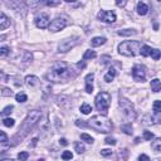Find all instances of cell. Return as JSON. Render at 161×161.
<instances>
[{"label":"cell","instance_id":"c3c4849f","mask_svg":"<svg viewBox=\"0 0 161 161\" xmlns=\"http://www.w3.org/2000/svg\"><path fill=\"white\" fill-rule=\"evenodd\" d=\"M116 4L118 5V7H123V5H125V4H126V1H117Z\"/></svg>","mask_w":161,"mask_h":161},{"label":"cell","instance_id":"277c9868","mask_svg":"<svg viewBox=\"0 0 161 161\" xmlns=\"http://www.w3.org/2000/svg\"><path fill=\"white\" fill-rule=\"evenodd\" d=\"M141 52V43L137 40H127L118 45V53L126 57H135Z\"/></svg>","mask_w":161,"mask_h":161},{"label":"cell","instance_id":"bcb514c9","mask_svg":"<svg viewBox=\"0 0 161 161\" xmlns=\"http://www.w3.org/2000/svg\"><path fill=\"white\" fill-rule=\"evenodd\" d=\"M59 144L63 145V146H67L68 145V141L65 140V139H61V140H59Z\"/></svg>","mask_w":161,"mask_h":161},{"label":"cell","instance_id":"b9f144b4","mask_svg":"<svg viewBox=\"0 0 161 161\" xmlns=\"http://www.w3.org/2000/svg\"><path fill=\"white\" fill-rule=\"evenodd\" d=\"M139 161H150V157H148L147 155H145V154H141L140 157H139Z\"/></svg>","mask_w":161,"mask_h":161},{"label":"cell","instance_id":"d6986e66","mask_svg":"<svg viewBox=\"0 0 161 161\" xmlns=\"http://www.w3.org/2000/svg\"><path fill=\"white\" fill-rule=\"evenodd\" d=\"M137 32L135 29H125V30H120L117 34L121 35V37H131V35H135Z\"/></svg>","mask_w":161,"mask_h":161},{"label":"cell","instance_id":"4316f807","mask_svg":"<svg viewBox=\"0 0 161 161\" xmlns=\"http://www.w3.org/2000/svg\"><path fill=\"white\" fill-rule=\"evenodd\" d=\"M14 123H15V121L13 120V118H4L3 120V125L7 127H13Z\"/></svg>","mask_w":161,"mask_h":161},{"label":"cell","instance_id":"4fadbf2b","mask_svg":"<svg viewBox=\"0 0 161 161\" xmlns=\"http://www.w3.org/2000/svg\"><path fill=\"white\" fill-rule=\"evenodd\" d=\"M25 85L28 87H37L39 85V78L35 76H27L25 77Z\"/></svg>","mask_w":161,"mask_h":161},{"label":"cell","instance_id":"f907efd6","mask_svg":"<svg viewBox=\"0 0 161 161\" xmlns=\"http://www.w3.org/2000/svg\"><path fill=\"white\" fill-rule=\"evenodd\" d=\"M1 161H13V160H11V159H3Z\"/></svg>","mask_w":161,"mask_h":161},{"label":"cell","instance_id":"8fae6325","mask_svg":"<svg viewBox=\"0 0 161 161\" xmlns=\"http://www.w3.org/2000/svg\"><path fill=\"white\" fill-rule=\"evenodd\" d=\"M35 24H37L38 28L40 29H45L47 27L49 28V16L48 14H45V13H40L38 14L37 16H35Z\"/></svg>","mask_w":161,"mask_h":161},{"label":"cell","instance_id":"5bb4252c","mask_svg":"<svg viewBox=\"0 0 161 161\" xmlns=\"http://www.w3.org/2000/svg\"><path fill=\"white\" fill-rule=\"evenodd\" d=\"M10 25V19L4 13L0 14V30H5Z\"/></svg>","mask_w":161,"mask_h":161},{"label":"cell","instance_id":"6da1fadb","mask_svg":"<svg viewBox=\"0 0 161 161\" xmlns=\"http://www.w3.org/2000/svg\"><path fill=\"white\" fill-rule=\"evenodd\" d=\"M40 117H42V111H39V110H33L29 112L27 118L22 125V127L19 128V132L15 136V140H19V139L22 140L23 137H25L33 130L35 125H37V122L40 120Z\"/></svg>","mask_w":161,"mask_h":161},{"label":"cell","instance_id":"603a6c76","mask_svg":"<svg viewBox=\"0 0 161 161\" xmlns=\"http://www.w3.org/2000/svg\"><path fill=\"white\" fill-rule=\"evenodd\" d=\"M74 148H76V151L78 154H83V152H85V150H86V147H85V145H83L82 142H76Z\"/></svg>","mask_w":161,"mask_h":161},{"label":"cell","instance_id":"ee69618b","mask_svg":"<svg viewBox=\"0 0 161 161\" xmlns=\"http://www.w3.org/2000/svg\"><path fill=\"white\" fill-rule=\"evenodd\" d=\"M86 92L87 93H92L93 92V86L92 85H86Z\"/></svg>","mask_w":161,"mask_h":161},{"label":"cell","instance_id":"9a60e30c","mask_svg":"<svg viewBox=\"0 0 161 161\" xmlns=\"http://www.w3.org/2000/svg\"><path fill=\"white\" fill-rule=\"evenodd\" d=\"M116 74H117V70H116L115 68H110V69H108V72H107V74L105 76V82H107V83L112 82L113 79H115Z\"/></svg>","mask_w":161,"mask_h":161},{"label":"cell","instance_id":"ab89813d","mask_svg":"<svg viewBox=\"0 0 161 161\" xmlns=\"http://www.w3.org/2000/svg\"><path fill=\"white\" fill-rule=\"evenodd\" d=\"M105 142L107 145H116V140L112 139V137H107V139L105 140Z\"/></svg>","mask_w":161,"mask_h":161},{"label":"cell","instance_id":"44dd1931","mask_svg":"<svg viewBox=\"0 0 161 161\" xmlns=\"http://www.w3.org/2000/svg\"><path fill=\"white\" fill-rule=\"evenodd\" d=\"M151 47H148V45H142V48H141V56L142 57H147V56H151Z\"/></svg>","mask_w":161,"mask_h":161},{"label":"cell","instance_id":"ac0fdd59","mask_svg":"<svg viewBox=\"0 0 161 161\" xmlns=\"http://www.w3.org/2000/svg\"><path fill=\"white\" fill-rule=\"evenodd\" d=\"M151 89L154 92H159L161 89V81L159 78H155L151 81Z\"/></svg>","mask_w":161,"mask_h":161},{"label":"cell","instance_id":"30bf717a","mask_svg":"<svg viewBox=\"0 0 161 161\" xmlns=\"http://www.w3.org/2000/svg\"><path fill=\"white\" fill-rule=\"evenodd\" d=\"M132 77H134L135 81H139V82L145 81V78H146V70H145V68L142 67V65H140V64L135 65V67L132 68Z\"/></svg>","mask_w":161,"mask_h":161},{"label":"cell","instance_id":"4dcf8cb0","mask_svg":"<svg viewBox=\"0 0 161 161\" xmlns=\"http://www.w3.org/2000/svg\"><path fill=\"white\" fill-rule=\"evenodd\" d=\"M73 157V154L70 152V151H64L63 154H62V159L63 160H70Z\"/></svg>","mask_w":161,"mask_h":161},{"label":"cell","instance_id":"ba28073f","mask_svg":"<svg viewBox=\"0 0 161 161\" xmlns=\"http://www.w3.org/2000/svg\"><path fill=\"white\" fill-rule=\"evenodd\" d=\"M97 16L101 22L108 23V24L115 23V20H116V14H115V11H112V10H101Z\"/></svg>","mask_w":161,"mask_h":161},{"label":"cell","instance_id":"cb8c5ba5","mask_svg":"<svg viewBox=\"0 0 161 161\" xmlns=\"http://www.w3.org/2000/svg\"><path fill=\"white\" fill-rule=\"evenodd\" d=\"M15 98H16V101L18 102H22V103H24V102H27V99H28V97H27V94L25 93H23V92H20V93H18L16 96H15Z\"/></svg>","mask_w":161,"mask_h":161},{"label":"cell","instance_id":"f546056e","mask_svg":"<svg viewBox=\"0 0 161 161\" xmlns=\"http://www.w3.org/2000/svg\"><path fill=\"white\" fill-rule=\"evenodd\" d=\"M160 56H161V53H160L159 49H152V52H151V57L155 59V61H159V59H160Z\"/></svg>","mask_w":161,"mask_h":161},{"label":"cell","instance_id":"816d5d0a","mask_svg":"<svg viewBox=\"0 0 161 161\" xmlns=\"http://www.w3.org/2000/svg\"><path fill=\"white\" fill-rule=\"evenodd\" d=\"M38 161H44V160H38Z\"/></svg>","mask_w":161,"mask_h":161},{"label":"cell","instance_id":"d590c367","mask_svg":"<svg viewBox=\"0 0 161 161\" xmlns=\"http://www.w3.org/2000/svg\"><path fill=\"white\" fill-rule=\"evenodd\" d=\"M144 139L145 140H151V139H154V134L152 132H150V131H144Z\"/></svg>","mask_w":161,"mask_h":161},{"label":"cell","instance_id":"7402d4cb","mask_svg":"<svg viewBox=\"0 0 161 161\" xmlns=\"http://www.w3.org/2000/svg\"><path fill=\"white\" fill-rule=\"evenodd\" d=\"M91 111H92V107L88 103H85V105L81 106V112L83 113V115H88V113H91Z\"/></svg>","mask_w":161,"mask_h":161},{"label":"cell","instance_id":"7a4b0ae2","mask_svg":"<svg viewBox=\"0 0 161 161\" xmlns=\"http://www.w3.org/2000/svg\"><path fill=\"white\" fill-rule=\"evenodd\" d=\"M69 76H70L69 65L65 62H58L52 67L47 78L52 82H61L63 79L69 78Z\"/></svg>","mask_w":161,"mask_h":161},{"label":"cell","instance_id":"d6a6232c","mask_svg":"<svg viewBox=\"0 0 161 161\" xmlns=\"http://www.w3.org/2000/svg\"><path fill=\"white\" fill-rule=\"evenodd\" d=\"M13 108H14L13 106H8V107H5L4 111L1 112V116H3V117H5L7 115H9V113H11V110H13Z\"/></svg>","mask_w":161,"mask_h":161},{"label":"cell","instance_id":"8992f818","mask_svg":"<svg viewBox=\"0 0 161 161\" xmlns=\"http://www.w3.org/2000/svg\"><path fill=\"white\" fill-rule=\"evenodd\" d=\"M118 105H120V107H121V111L123 113V116L126 117L128 121H134L136 118V112L134 110L132 103H131L130 101L126 99V98H120Z\"/></svg>","mask_w":161,"mask_h":161},{"label":"cell","instance_id":"1f68e13d","mask_svg":"<svg viewBox=\"0 0 161 161\" xmlns=\"http://www.w3.org/2000/svg\"><path fill=\"white\" fill-rule=\"evenodd\" d=\"M28 157H29V154L27 151H23V152H20L19 155H18V159H19L20 161H25Z\"/></svg>","mask_w":161,"mask_h":161},{"label":"cell","instance_id":"f5cc1de1","mask_svg":"<svg viewBox=\"0 0 161 161\" xmlns=\"http://www.w3.org/2000/svg\"><path fill=\"white\" fill-rule=\"evenodd\" d=\"M160 161H161V160H160Z\"/></svg>","mask_w":161,"mask_h":161},{"label":"cell","instance_id":"ffe728a7","mask_svg":"<svg viewBox=\"0 0 161 161\" xmlns=\"http://www.w3.org/2000/svg\"><path fill=\"white\" fill-rule=\"evenodd\" d=\"M151 148L154 151H161V139H156L151 142Z\"/></svg>","mask_w":161,"mask_h":161},{"label":"cell","instance_id":"d4e9b609","mask_svg":"<svg viewBox=\"0 0 161 161\" xmlns=\"http://www.w3.org/2000/svg\"><path fill=\"white\" fill-rule=\"evenodd\" d=\"M96 58V52L94 50H86V53L83 54V59H93Z\"/></svg>","mask_w":161,"mask_h":161},{"label":"cell","instance_id":"7c38bea8","mask_svg":"<svg viewBox=\"0 0 161 161\" xmlns=\"http://www.w3.org/2000/svg\"><path fill=\"white\" fill-rule=\"evenodd\" d=\"M161 122V112L160 113H156V115H146L144 117V123L145 125H156Z\"/></svg>","mask_w":161,"mask_h":161},{"label":"cell","instance_id":"8d00e7d4","mask_svg":"<svg viewBox=\"0 0 161 161\" xmlns=\"http://www.w3.org/2000/svg\"><path fill=\"white\" fill-rule=\"evenodd\" d=\"M101 155H102V156H105V157L111 156V155H112V151L110 150V148H103V150H101Z\"/></svg>","mask_w":161,"mask_h":161},{"label":"cell","instance_id":"83f0119b","mask_svg":"<svg viewBox=\"0 0 161 161\" xmlns=\"http://www.w3.org/2000/svg\"><path fill=\"white\" fill-rule=\"evenodd\" d=\"M154 111H155V113H160L161 112V101L160 99H156L154 102Z\"/></svg>","mask_w":161,"mask_h":161},{"label":"cell","instance_id":"5b68a950","mask_svg":"<svg viewBox=\"0 0 161 161\" xmlns=\"http://www.w3.org/2000/svg\"><path fill=\"white\" fill-rule=\"evenodd\" d=\"M94 103H96V108L99 112H102V115H107V111H108L110 105H111V96H110V93L99 92L96 96Z\"/></svg>","mask_w":161,"mask_h":161},{"label":"cell","instance_id":"f6af8a7d","mask_svg":"<svg viewBox=\"0 0 161 161\" xmlns=\"http://www.w3.org/2000/svg\"><path fill=\"white\" fill-rule=\"evenodd\" d=\"M77 68H79V69L86 68V62H78L77 63Z\"/></svg>","mask_w":161,"mask_h":161},{"label":"cell","instance_id":"e0dca14e","mask_svg":"<svg viewBox=\"0 0 161 161\" xmlns=\"http://www.w3.org/2000/svg\"><path fill=\"white\" fill-rule=\"evenodd\" d=\"M106 43V38L105 37H96L91 40V45L92 47H99Z\"/></svg>","mask_w":161,"mask_h":161},{"label":"cell","instance_id":"836d02e7","mask_svg":"<svg viewBox=\"0 0 161 161\" xmlns=\"http://www.w3.org/2000/svg\"><path fill=\"white\" fill-rule=\"evenodd\" d=\"M7 141H8V136L4 131H1V132H0V142H1V144H7Z\"/></svg>","mask_w":161,"mask_h":161},{"label":"cell","instance_id":"74e56055","mask_svg":"<svg viewBox=\"0 0 161 161\" xmlns=\"http://www.w3.org/2000/svg\"><path fill=\"white\" fill-rule=\"evenodd\" d=\"M1 94H3V96H13V91L9 89V88H3Z\"/></svg>","mask_w":161,"mask_h":161},{"label":"cell","instance_id":"f35d334b","mask_svg":"<svg viewBox=\"0 0 161 161\" xmlns=\"http://www.w3.org/2000/svg\"><path fill=\"white\" fill-rule=\"evenodd\" d=\"M8 53H9V48H8V47L4 45V47H1V48H0V56H1V57L7 56Z\"/></svg>","mask_w":161,"mask_h":161},{"label":"cell","instance_id":"f1b7e54d","mask_svg":"<svg viewBox=\"0 0 161 161\" xmlns=\"http://www.w3.org/2000/svg\"><path fill=\"white\" fill-rule=\"evenodd\" d=\"M81 139H82L83 141L88 142V144H92V142H93V137H91V136L87 135V134H82V135H81Z\"/></svg>","mask_w":161,"mask_h":161},{"label":"cell","instance_id":"7dc6e473","mask_svg":"<svg viewBox=\"0 0 161 161\" xmlns=\"http://www.w3.org/2000/svg\"><path fill=\"white\" fill-rule=\"evenodd\" d=\"M37 142H38V139H33V142H32V145H30V146L34 147L35 145H37Z\"/></svg>","mask_w":161,"mask_h":161},{"label":"cell","instance_id":"2e32d148","mask_svg":"<svg viewBox=\"0 0 161 161\" xmlns=\"http://www.w3.org/2000/svg\"><path fill=\"white\" fill-rule=\"evenodd\" d=\"M136 10H137V13H139L140 15H146L147 14V11H148V7L145 4V3H137V8H136Z\"/></svg>","mask_w":161,"mask_h":161},{"label":"cell","instance_id":"e575fe53","mask_svg":"<svg viewBox=\"0 0 161 161\" xmlns=\"http://www.w3.org/2000/svg\"><path fill=\"white\" fill-rule=\"evenodd\" d=\"M93 78H94V74H93V73L87 74V77H86V85H92Z\"/></svg>","mask_w":161,"mask_h":161},{"label":"cell","instance_id":"681fc988","mask_svg":"<svg viewBox=\"0 0 161 161\" xmlns=\"http://www.w3.org/2000/svg\"><path fill=\"white\" fill-rule=\"evenodd\" d=\"M108 59H110V57H102L103 63H107V62H108Z\"/></svg>","mask_w":161,"mask_h":161},{"label":"cell","instance_id":"60d3db41","mask_svg":"<svg viewBox=\"0 0 161 161\" xmlns=\"http://www.w3.org/2000/svg\"><path fill=\"white\" fill-rule=\"evenodd\" d=\"M45 5H48V7H57V5L61 4V1H44Z\"/></svg>","mask_w":161,"mask_h":161},{"label":"cell","instance_id":"9c48e42d","mask_svg":"<svg viewBox=\"0 0 161 161\" xmlns=\"http://www.w3.org/2000/svg\"><path fill=\"white\" fill-rule=\"evenodd\" d=\"M67 27V19L65 18H56L54 20H52L50 25H49V30L50 32H59Z\"/></svg>","mask_w":161,"mask_h":161},{"label":"cell","instance_id":"484cf974","mask_svg":"<svg viewBox=\"0 0 161 161\" xmlns=\"http://www.w3.org/2000/svg\"><path fill=\"white\" fill-rule=\"evenodd\" d=\"M122 131L126 135H132V126H131V123H126V125H123L122 126Z\"/></svg>","mask_w":161,"mask_h":161},{"label":"cell","instance_id":"7bdbcfd3","mask_svg":"<svg viewBox=\"0 0 161 161\" xmlns=\"http://www.w3.org/2000/svg\"><path fill=\"white\" fill-rule=\"evenodd\" d=\"M76 125L77 126H79V127H87L88 126V123H85V122H82V121H76Z\"/></svg>","mask_w":161,"mask_h":161},{"label":"cell","instance_id":"52a82bcc","mask_svg":"<svg viewBox=\"0 0 161 161\" xmlns=\"http://www.w3.org/2000/svg\"><path fill=\"white\" fill-rule=\"evenodd\" d=\"M77 43H78V40H77V38H69V39H64V40H62L61 43H59L58 49H59V52L65 53V52L70 50L72 48H74V47L77 45Z\"/></svg>","mask_w":161,"mask_h":161},{"label":"cell","instance_id":"3957f363","mask_svg":"<svg viewBox=\"0 0 161 161\" xmlns=\"http://www.w3.org/2000/svg\"><path fill=\"white\" fill-rule=\"evenodd\" d=\"M88 126L96 130L97 132H103L107 134L113 128V125L110 120H107L106 117H101V116H94L91 120H88Z\"/></svg>","mask_w":161,"mask_h":161}]
</instances>
